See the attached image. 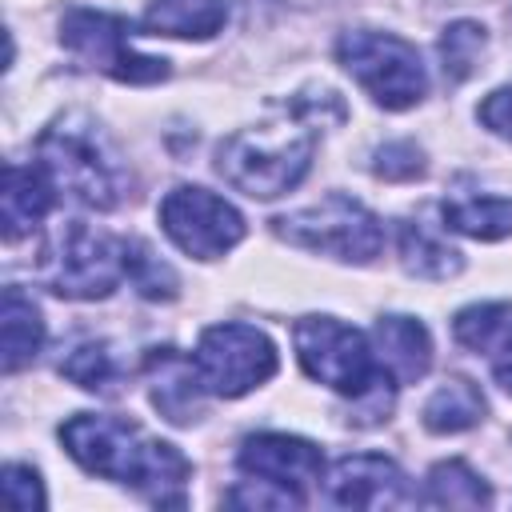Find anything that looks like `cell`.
<instances>
[{"label": "cell", "mask_w": 512, "mask_h": 512, "mask_svg": "<svg viewBox=\"0 0 512 512\" xmlns=\"http://www.w3.org/2000/svg\"><path fill=\"white\" fill-rule=\"evenodd\" d=\"M192 364H196L208 396L236 400V396L260 388L264 380H272L280 368V356H276V344L260 328L228 320V324H212L200 332Z\"/></svg>", "instance_id": "obj_8"}, {"label": "cell", "mask_w": 512, "mask_h": 512, "mask_svg": "<svg viewBox=\"0 0 512 512\" xmlns=\"http://www.w3.org/2000/svg\"><path fill=\"white\" fill-rule=\"evenodd\" d=\"M228 4L224 0H152L144 12L148 36H184V40H208L224 28Z\"/></svg>", "instance_id": "obj_17"}, {"label": "cell", "mask_w": 512, "mask_h": 512, "mask_svg": "<svg viewBox=\"0 0 512 512\" xmlns=\"http://www.w3.org/2000/svg\"><path fill=\"white\" fill-rule=\"evenodd\" d=\"M292 344L312 380L360 404L356 424H380L392 412V372L376 360L364 332L348 328L336 316H300L292 328Z\"/></svg>", "instance_id": "obj_4"}, {"label": "cell", "mask_w": 512, "mask_h": 512, "mask_svg": "<svg viewBox=\"0 0 512 512\" xmlns=\"http://www.w3.org/2000/svg\"><path fill=\"white\" fill-rule=\"evenodd\" d=\"M484 48H488V32H484L476 20H456V24H448V28L440 32V44H436L440 64H444V76H448L452 84H464V80L480 68Z\"/></svg>", "instance_id": "obj_22"}, {"label": "cell", "mask_w": 512, "mask_h": 512, "mask_svg": "<svg viewBox=\"0 0 512 512\" xmlns=\"http://www.w3.org/2000/svg\"><path fill=\"white\" fill-rule=\"evenodd\" d=\"M236 464L244 476L268 480L276 488H288L296 496H304V488H312L324 476V452L304 440V436H288V432H260L248 436L236 452Z\"/></svg>", "instance_id": "obj_11"}, {"label": "cell", "mask_w": 512, "mask_h": 512, "mask_svg": "<svg viewBox=\"0 0 512 512\" xmlns=\"http://www.w3.org/2000/svg\"><path fill=\"white\" fill-rule=\"evenodd\" d=\"M60 372H64L72 384L88 388V392H112V384L120 380V364H116L112 348L100 344V340L76 344V348L68 352V360H60Z\"/></svg>", "instance_id": "obj_24"}, {"label": "cell", "mask_w": 512, "mask_h": 512, "mask_svg": "<svg viewBox=\"0 0 512 512\" xmlns=\"http://www.w3.org/2000/svg\"><path fill=\"white\" fill-rule=\"evenodd\" d=\"M36 164L48 172L56 192L80 200L84 208L112 212L132 188L128 164L88 112H60L36 140Z\"/></svg>", "instance_id": "obj_3"}, {"label": "cell", "mask_w": 512, "mask_h": 512, "mask_svg": "<svg viewBox=\"0 0 512 512\" xmlns=\"http://www.w3.org/2000/svg\"><path fill=\"white\" fill-rule=\"evenodd\" d=\"M56 204V184L40 164H8L4 168V192H0V224L4 240L16 244L28 236Z\"/></svg>", "instance_id": "obj_14"}, {"label": "cell", "mask_w": 512, "mask_h": 512, "mask_svg": "<svg viewBox=\"0 0 512 512\" xmlns=\"http://www.w3.org/2000/svg\"><path fill=\"white\" fill-rule=\"evenodd\" d=\"M132 28L124 16L96 8H68L60 16V44L88 68L120 80V84H156L168 76V60L140 56L128 44Z\"/></svg>", "instance_id": "obj_9"}, {"label": "cell", "mask_w": 512, "mask_h": 512, "mask_svg": "<svg viewBox=\"0 0 512 512\" xmlns=\"http://www.w3.org/2000/svg\"><path fill=\"white\" fill-rule=\"evenodd\" d=\"M128 280L136 284V292L144 300H172L176 288H180L176 272L136 236H128Z\"/></svg>", "instance_id": "obj_25"}, {"label": "cell", "mask_w": 512, "mask_h": 512, "mask_svg": "<svg viewBox=\"0 0 512 512\" xmlns=\"http://www.w3.org/2000/svg\"><path fill=\"white\" fill-rule=\"evenodd\" d=\"M272 228L280 240L344 264H368L384 248V224L376 220V212H368L360 200L344 192H332L312 208L276 216Z\"/></svg>", "instance_id": "obj_7"}, {"label": "cell", "mask_w": 512, "mask_h": 512, "mask_svg": "<svg viewBox=\"0 0 512 512\" xmlns=\"http://www.w3.org/2000/svg\"><path fill=\"white\" fill-rule=\"evenodd\" d=\"M492 376L504 392H512V328L500 336V344L492 348Z\"/></svg>", "instance_id": "obj_30"}, {"label": "cell", "mask_w": 512, "mask_h": 512, "mask_svg": "<svg viewBox=\"0 0 512 512\" xmlns=\"http://www.w3.org/2000/svg\"><path fill=\"white\" fill-rule=\"evenodd\" d=\"M424 484H428L424 504H436V508H484V504H492L488 484L464 460H440Z\"/></svg>", "instance_id": "obj_21"}, {"label": "cell", "mask_w": 512, "mask_h": 512, "mask_svg": "<svg viewBox=\"0 0 512 512\" xmlns=\"http://www.w3.org/2000/svg\"><path fill=\"white\" fill-rule=\"evenodd\" d=\"M512 328V304L496 300V304H468L456 312L452 320V336L472 348V352H492L500 344V336Z\"/></svg>", "instance_id": "obj_23"}, {"label": "cell", "mask_w": 512, "mask_h": 512, "mask_svg": "<svg viewBox=\"0 0 512 512\" xmlns=\"http://www.w3.org/2000/svg\"><path fill=\"white\" fill-rule=\"evenodd\" d=\"M372 340H376V360L400 384H416L432 368V336L416 316H400V312L380 316Z\"/></svg>", "instance_id": "obj_15"}, {"label": "cell", "mask_w": 512, "mask_h": 512, "mask_svg": "<svg viewBox=\"0 0 512 512\" xmlns=\"http://www.w3.org/2000/svg\"><path fill=\"white\" fill-rule=\"evenodd\" d=\"M400 264L420 280H448L464 268V256L448 248L440 236H432L420 220L400 224Z\"/></svg>", "instance_id": "obj_20"}, {"label": "cell", "mask_w": 512, "mask_h": 512, "mask_svg": "<svg viewBox=\"0 0 512 512\" xmlns=\"http://www.w3.org/2000/svg\"><path fill=\"white\" fill-rule=\"evenodd\" d=\"M324 104H336V92L324 88L320 100H292L280 120L232 132L216 148V172L252 200L292 192L316 156V112L324 116Z\"/></svg>", "instance_id": "obj_2"}, {"label": "cell", "mask_w": 512, "mask_h": 512, "mask_svg": "<svg viewBox=\"0 0 512 512\" xmlns=\"http://www.w3.org/2000/svg\"><path fill=\"white\" fill-rule=\"evenodd\" d=\"M324 492L340 508H404L416 500L396 460L376 456V452H356V456L336 460Z\"/></svg>", "instance_id": "obj_12"}, {"label": "cell", "mask_w": 512, "mask_h": 512, "mask_svg": "<svg viewBox=\"0 0 512 512\" xmlns=\"http://www.w3.org/2000/svg\"><path fill=\"white\" fill-rule=\"evenodd\" d=\"M372 172H376L380 180H416V176L424 172V152H420L412 140H392V144L376 148Z\"/></svg>", "instance_id": "obj_26"}, {"label": "cell", "mask_w": 512, "mask_h": 512, "mask_svg": "<svg viewBox=\"0 0 512 512\" xmlns=\"http://www.w3.org/2000/svg\"><path fill=\"white\" fill-rule=\"evenodd\" d=\"M228 504H240V508H300L304 496H296V492H288V488H276V484H268V480L248 476L240 488L228 492Z\"/></svg>", "instance_id": "obj_27"}, {"label": "cell", "mask_w": 512, "mask_h": 512, "mask_svg": "<svg viewBox=\"0 0 512 512\" xmlns=\"http://www.w3.org/2000/svg\"><path fill=\"white\" fill-rule=\"evenodd\" d=\"M144 376H148V396L156 404V412L168 424H196L204 416V380L196 372V364L176 352V348H152L144 356Z\"/></svg>", "instance_id": "obj_13"}, {"label": "cell", "mask_w": 512, "mask_h": 512, "mask_svg": "<svg viewBox=\"0 0 512 512\" xmlns=\"http://www.w3.org/2000/svg\"><path fill=\"white\" fill-rule=\"evenodd\" d=\"M336 60L388 112H404L420 104L428 92V72L420 64V52L392 32H372V28L344 32L336 40Z\"/></svg>", "instance_id": "obj_6"}, {"label": "cell", "mask_w": 512, "mask_h": 512, "mask_svg": "<svg viewBox=\"0 0 512 512\" xmlns=\"http://www.w3.org/2000/svg\"><path fill=\"white\" fill-rule=\"evenodd\" d=\"M476 116H480V124H484L488 132H496V136L512 140V84H508V88L488 92V96L480 100Z\"/></svg>", "instance_id": "obj_29"}, {"label": "cell", "mask_w": 512, "mask_h": 512, "mask_svg": "<svg viewBox=\"0 0 512 512\" xmlns=\"http://www.w3.org/2000/svg\"><path fill=\"white\" fill-rule=\"evenodd\" d=\"M40 348H44L40 308L20 288H4V300H0V368H4V376L32 364Z\"/></svg>", "instance_id": "obj_16"}, {"label": "cell", "mask_w": 512, "mask_h": 512, "mask_svg": "<svg viewBox=\"0 0 512 512\" xmlns=\"http://www.w3.org/2000/svg\"><path fill=\"white\" fill-rule=\"evenodd\" d=\"M160 224L168 240L196 260H216L232 252L248 232L244 216L224 196L196 184H180L160 200Z\"/></svg>", "instance_id": "obj_10"}, {"label": "cell", "mask_w": 512, "mask_h": 512, "mask_svg": "<svg viewBox=\"0 0 512 512\" xmlns=\"http://www.w3.org/2000/svg\"><path fill=\"white\" fill-rule=\"evenodd\" d=\"M444 228L472 236V240H504L512 236V200L504 196H460L444 200L440 208Z\"/></svg>", "instance_id": "obj_19"}, {"label": "cell", "mask_w": 512, "mask_h": 512, "mask_svg": "<svg viewBox=\"0 0 512 512\" xmlns=\"http://www.w3.org/2000/svg\"><path fill=\"white\" fill-rule=\"evenodd\" d=\"M488 404L480 396V388L464 376L444 380L428 400H424V428L436 436H452V432H468L484 420Z\"/></svg>", "instance_id": "obj_18"}, {"label": "cell", "mask_w": 512, "mask_h": 512, "mask_svg": "<svg viewBox=\"0 0 512 512\" xmlns=\"http://www.w3.org/2000/svg\"><path fill=\"white\" fill-rule=\"evenodd\" d=\"M4 496L16 512H32V508H44V484L36 476V468L28 464H8L4 468Z\"/></svg>", "instance_id": "obj_28"}, {"label": "cell", "mask_w": 512, "mask_h": 512, "mask_svg": "<svg viewBox=\"0 0 512 512\" xmlns=\"http://www.w3.org/2000/svg\"><path fill=\"white\" fill-rule=\"evenodd\" d=\"M128 276V236H108L68 220L40 264V280L64 300H104Z\"/></svg>", "instance_id": "obj_5"}, {"label": "cell", "mask_w": 512, "mask_h": 512, "mask_svg": "<svg viewBox=\"0 0 512 512\" xmlns=\"http://www.w3.org/2000/svg\"><path fill=\"white\" fill-rule=\"evenodd\" d=\"M60 444L84 472L128 484L152 504L180 508L188 500L184 496L188 476H192L188 456L176 444L148 436L136 420L104 416V412H76L60 424Z\"/></svg>", "instance_id": "obj_1"}]
</instances>
